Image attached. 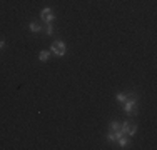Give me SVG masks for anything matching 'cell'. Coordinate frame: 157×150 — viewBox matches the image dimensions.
Segmentation results:
<instances>
[{"instance_id": "obj_1", "label": "cell", "mask_w": 157, "mask_h": 150, "mask_svg": "<svg viewBox=\"0 0 157 150\" xmlns=\"http://www.w3.org/2000/svg\"><path fill=\"white\" fill-rule=\"evenodd\" d=\"M50 50H52V53H55L57 57H64L65 52H67V47H65L64 42H54L52 47H50Z\"/></svg>"}, {"instance_id": "obj_2", "label": "cell", "mask_w": 157, "mask_h": 150, "mask_svg": "<svg viewBox=\"0 0 157 150\" xmlns=\"http://www.w3.org/2000/svg\"><path fill=\"white\" fill-rule=\"evenodd\" d=\"M126 112L129 115H136L137 114V102H136V95L134 97H131V98H127L126 100Z\"/></svg>"}, {"instance_id": "obj_3", "label": "cell", "mask_w": 157, "mask_h": 150, "mask_svg": "<svg viewBox=\"0 0 157 150\" xmlns=\"http://www.w3.org/2000/svg\"><path fill=\"white\" fill-rule=\"evenodd\" d=\"M40 15H42V18H44L45 22H47V23H52V22H54V18H55V15H54V12L50 10L49 7H47V9H44Z\"/></svg>"}, {"instance_id": "obj_4", "label": "cell", "mask_w": 157, "mask_h": 150, "mask_svg": "<svg viewBox=\"0 0 157 150\" xmlns=\"http://www.w3.org/2000/svg\"><path fill=\"white\" fill-rule=\"evenodd\" d=\"M110 132H112V134H117L119 137L124 135V134H122V129H121V124H119V122H112V124H110Z\"/></svg>"}, {"instance_id": "obj_5", "label": "cell", "mask_w": 157, "mask_h": 150, "mask_svg": "<svg viewBox=\"0 0 157 150\" xmlns=\"http://www.w3.org/2000/svg\"><path fill=\"white\" fill-rule=\"evenodd\" d=\"M40 28H42V27H40V23H37V22H32V23H30V30L34 32V33L40 32Z\"/></svg>"}, {"instance_id": "obj_6", "label": "cell", "mask_w": 157, "mask_h": 150, "mask_svg": "<svg viewBox=\"0 0 157 150\" xmlns=\"http://www.w3.org/2000/svg\"><path fill=\"white\" fill-rule=\"evenodd\" d=\"M49 57H50V53H49V52H45V50L39 53V58H40L42 62H47V60H49Z\"/></svg>"}, {"instance_id": "obj_7", "label": "cell", "mask_w": 157, "mask_h": 150, "mask_svg": "<svg viewBox=\"0 0 157 150\" xmlns=\"http://www.w3.org/2000/svg\"><path fill=\"white\" fill-rule=\"evenodd\" d=\"M136 132H137V127L129 124V127H127V135H136Z\"/></svg>"}, {"instance_id": "obj_8", "label": "cell", "mask_w": 157, "mask_h": 150, "mask_svg": "<svg viewBox=\"0 0 157 150\" xmlns=\"http://www.w3.org/2000/svg\"><path fill=\"white\" fill-rule=\"evenodd\" d=\"M117 142H119V145H121L122 149H126V147H127V140L124 139L122 135H121V137H119V139H117Z\"/></svg>"}, {"instance_id": "obj_9", "label": "cell", "mask_w": 157, "mask_h": 150, "mask_svg": "<svg viewBox=\"0 0 157 150\" xmlns=\"http://www.w3.org/2000/svg\"><path fill=\"white\" fill-rule=\"evenodd\" d=\"M127 98L129 97H127L126 93H117V100H119V102H126Z\"/></svg>"}, {"instance_id": "obj_10", "label": "cell", "mask_w": 157, "mask_h": 150, "mask_svg": "<svg viewBox=\"0 0 157 150\" xmlns=\"http://www.w3.org/2000/svg\"><path fill=\"white\" fill-rule=\"evenodd\" d=\"M119 139V135L117 134H112V132H109V140H112V142H115V140Z\"/></svg>"}, {"instance_id": "obj_11", "label": "cell", "mask_w": 157, "mask_h": 150, "mask_svg": "<svg viewBox=\"0 0 157 150\" xmlns=\"http://www.w3.org/2000/svg\"><path fill=\"white\" fill-rule=\"evenodd\" d=\"M45 32H47V35H52V32H54L52 23H47V28H45Z\"/></svg>"}, {"instance_id": "obj_12", "label": "cell", "mask_w": 157, "mask_h": 150, "mask_svg": "<svg viewBox=\"0 0 157 150\" xmlns=\"http://www.w3.org/2000/svg\"><path fill=\"white\" fill-rule=\"evenodd\" d=\"M4 45H5V42H4V40H0V48H4Z\"/></svg>"}]
</instances>
